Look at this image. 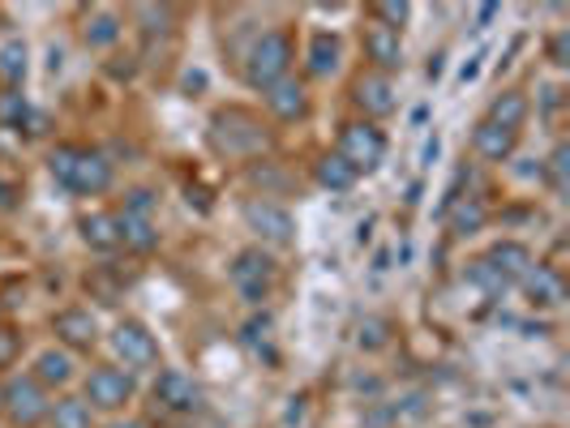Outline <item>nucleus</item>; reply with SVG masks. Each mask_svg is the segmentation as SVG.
Returning a JSON list of instances; mask_svg holds the SVG:
<instances>
[{"mask_svg": "<svg viewBox=\"0 0 570 428\" xmlns=\"http://www.w3.org/2000/svg\"><path fill=\"white\" fill-rule=\"evenodd\" d=\"M472 279L485 287L489 296H502V291L511 287L507 279H502V275H493V270H489V261H476V266H472Z\"/></svg>", "mask_w": 570, "mask_h": 428, "instance_id": "37", "label": "nucleus"}, {"mask_svg": "<svg viewBox=\"0 0 570 428\" xmlns=\"http://www.w3.org/2000/svg\"><path fill=\"white\" fill-rule=\"evenodd\" d=\"M489 125H502V129H511L519 133V125L528 120V94L523 90H502L493 103H489Z\"/></svg>", "mask_w": 570, "mask_h": 428, "instance_id": "22", "label": "nucleus"}, {"mask_svg": "<svg viewBox=\"0 0 570 428\" xmlns=\"http://www.w3.org/2000/svg\"><path fill=\"white\" fill-rule=\"evenodd\" d=\"M544 52H549V60H553L558 69H567L570 64V30H558V34L549 39V48H544Z\"/></svg>", "mask_w": 570, "mask_h": 428, "instance_id": "38", "label": "nucleus"}, {"mask_svg": "<svg viewBox=\"0 0 570 428\" xmlns=\"http://www.w3.org/2000/svg\"><path fill=\"white\" fill-rule=\"evenodd\" d=\"M485 261H489V270H493V275H502L507 283H519V279L537 266V261H532V249H528V245H519V240H498V245L489 249Z\"/></svg>", "mask_w": 570, "mask_h": 428, "instance_id": "14", "label": "nucleus"}, {"mask_svg": "<svg viewBox=\"0 0 570 428\" xmlns=\"http://www.w3.org/2000/svg\"><path fill=\"white\" fill-rule=\"evenodd\" d=\"M43 390H52V386H69L73 381V356L65 351V347H48V351H39V360H35V372H30Z\"/></svg>", "mask_w": 570, "mask_h": 428, "instance_id": "20", "label": "nucleus"}, {"mask_svg": "<svg viewBox=\"0 0 570 428\" xmlns=\"http://www.w3.org/2000/svg\"><path fill=\"white\" fill-rule=\"evenodd\" d=\"M18 206V189L9 180H0V210H13Z\"/></svg>", "mask_w": 570, "mask_h": 428, "instance_id": "40", "label": "nucleus"}, {"mask_svg": "<svg viewBox=\"0 0 570 428\" xmlns=\"http://www.w3.org/2000/svg\"><path fill=\"white\" fill-rule=\"evenodd\" d=\"M134 18L142 22L146 34H155V30H159V34H168V30H171V9H168V4H138V9H134Z\"/></svg>", "mask_w": 570, "mask_h": 428, "instance_id": "31", "label": "nucleus"}, {"mask_svg": "<svg viewBox=\"0 0 570 428\" xmlns=\"http://www.w3.org/2000/svg\"><path fill=\"white\" fill-rule=\"evenodd\" d=\"M134 399V372L116 369V365H99L86 377V402L90 411H120Z\"/></svg>", "mask_w": 570, "mask_h": 428, "instance_id": "6", "label": "nucleus"}, {"mask_svg": "<svg viewBox=\"0 0 570 428\" xmlns=\"http://www.w3.org/2000/svg\"><path fill=\"white\" fill-rule=\"evenodd\" d=\"M305 69H309L314 78H331V73L340 69V34L317 30L314 39H309V52H305Z\"/></svg>", "mask_w": 570, "mask_h": 428, "instance_id": "21", "label": "nucleus"}, {"mask_svg": "<svg viewBox=\"0 0 570 428\" xmlns=\"http://www.w3.org/2000/svg\"><path fill=\"white\" fill-rule=\"evenodd\" d=\"M116 231H120V245L129 253H155L159 249V228L155 219H142V215H116Z\"/></svg>", "mask_w": 570, "mask_h": 428, "instance_id": "19", "label": "nucleus"}, {"mask_svg": "<svg viewBox=\"0 0 570 428\" xmlns=\"http://www.w3.org/2000/svg\"><path fill=\"white\" fill-rule=\"evenodd\" d=\"M266 335H271V317H254V321L245 326V342H249V347L266 342Z\"/></svg>", "mask_w": 570, "mask_h": 428, "instance_id": "39", "label": "nucleus"}, {"mask_svg": "<svg viewBox=\"0 0 570 428\" xmlns=\"http://www.w3.org/2000/svg\"><path fill=\"white\" fill-rule=\"evenodd\" d=\"M48 420H52V428H90L95 425V411H90L86 399H60L52 402Z\"/></svg>", "mask_w": 570, "mask_h": 428, "instance_id": "26", "label": "nucleus"}, {"mask_svg": "<svg viewBox=\"0 0 570 428\" xmlns=\"http://www.w3.org/2000/svg\"><path fill=\"white\" fill-rule=\"evenodd\" d=\"M262 94H266V108L279 116V120H301V116L309 112V94H305V82H296L292 73H287L284 82L266 86Z\"/></svg>", "mask_w": 570, "mask_h": 428, "instance_id": "15", "label": "nucleus"}, {"mask_svg": "<svg viewBox=\"0 0 570 428\" xmlns=\"http://www.w3.org/2000/svg\"><path fill=\"white\" fill-rule=\"evenodd\" d=\"M340 155L347 168L356 171H377L382 168V159H386V138H382V129L370 125V120H352V125H343L340 133Z\"/></svg>", "mask_w": 570, "mask_h": 428, "instance_id": "4", "label": "nucleus"}, {"mask_svg": "<svg viewBox=\"0 0 570 428\" xmlns=\"http://www.w3.org/2000/svg\"><path fill=\"white\" fill-rule=\"evenodd\" d=\"M0 78L9 82V90H18V82L27 78V43L22 39H9L0 48Z\"/></svg>", "mask_w": 570, "mask_h": 428, "instance_id": "28", "label": "nucleus"}, {"mask_svg": "<svg viewBox=\"0 0 570 428\" xmlns=\"http://www.w3.org/2000/svg\"><path fill=\"white\" fill-rule=\"evenodd\" d=\"M287 69H292V39L284 30H266L257 34V43L245 57V82L254 90H266V86L284 82Z\"/></svg>", "mask_w": 570, "mask_h": 428, "instance_id": "1", "label": "nucleus"}, {"mask_svg": "<svg viewBox=\"0 0 570 428\" xmlns=\"http://www.w3.org/2000/svg\"><path fill=\"white\" fill-rule=\"evenodd\" d=\"M519 287H523V291H528V300H532V305H541V309H558V305L567 300L562 275H558V270H549V266H532V270L519 279Z\"/></svg>", "mask_w": 570, "mask_h": 428, "instance_id": "16", "label": "nucleus"}, {"mask_svg": "<svg viewBox=\"0 0 570 428\" xmlns=\"http://www.w3.org/2000/svg\"><path fill=\"white\" fill-rule=\"evenodd\" d=\"M73 159H78V146L60 142L52 155H48V171H52V180H57L60 189H65V180H69V171H73Z\"/></svg>", "mask_w": 570, "mask_h": 428, "instance_id": "32", "label": "nucleus"}, {"mask_svg": "<svg viewBox=\"0 0 570 428\" xmlns=\"http://www.w3.org/2000/svg\"><path fill=\"white\" fill-rule=\"evenodd\" d=\"M155 399L164 402L168 411H198L202 407V390L189 372L180 369H164L159 381H155Z\"/></svg>", "mask_w": 570, "mask_h": 428, "instance_id": "11", "label": "nucleus"}, {"mask_svg": "<svg viewBox=\"0 0 570 428\" xmlns=\"http://www.w3.org/2000/svg\"><path fill=\"white\" fill-rule=\"evenodd\" d=\"M0 416H4V386H0Z\"/></svg>", "mask_w": 570, "mask_h": 428, "instance_id": "43", "label": "nucleus"}, {"mask_svg": "<svg viewBox=\"0 0 570 428\" xmlns=\"http://www.w3.org/2000/svg\"><path fill=\"white\" fill-rule=\"evenodd\" d=\"M245 223H249V231H257L266 245H292V240H296V219L287 215L279 201H266V198L245 201Z\"/></svg>", "mask_w": 570, "mask_h": 428, "instance_id": "9", "label": "nucleus"}, {"mask_svg": "<svg viewBox=\"0 0 570 428\" xmlns=\"http://www.w3.org/2000/svg\"><path fill=\"white\" fill-rule=\"evenodd\" d=\"M155 210H159V198H155L150 189H129V193H125V215H142V219H155Z\"/></svg>", "mask_w": 570, "mask_h": 428, "instance_id": "33", "label": "nucleus"}, {"mask_svg": "<svg viewBox=\"0 0 570 428\" xmlns=\"http://www.w3.org/2000/svg\"><path fill=\"white\" fill-rule=\"evenodd\" d=\"M498 13H502V9H498V4H481V13H476V18H481V27H485V22H493V18H498Z\"/></svg>", "mask_w": 570, "mask_h": 428, "instance_id": "41", "label": "nucleus"}, {"mask_svg": "<svg viewBox=\"0 0 570 428\" xmlns=\"http://www.w3.org/2000/svg\"><path fill=\"white\" fill-rule=\"evenodd\" d=\"M116 180V168L108 155H99V150H86L78 146V159H73V171H69V180H65V189L69 193H78V198H99V193H108Z\"/></svg>", "mask_w": 570, "mask_h": 428, "instance_id": "7", "label": "nucleus"}, {"mask_svg": "<svg viewBox=\"0 0 570 428\" xmlns=\"http://www.w3.org/2000/svg\"><path fill=\"white\" fill-rule=\"evenodd\" d=\"M78 231H82V245L95 249V253H116L120 249V231H116V215L108 210H90L78 219Z\"/></svg>", "mask_w": 570, "mask_h": 428, "instance_id": "17", "label": "nucleus"}, {"mask_svg": "<svg viewBox=\"0 0 570 428\" xmlns=\"http://www.w3.org/2000/svg\"><path fill=\"white\" fill-rule=\"evenodd\" d=\"M314 180L326 189V193H347V189H352L361 176L347 168L340 155H322V159L314 163Z\"/></svg>", "mask_w": 570, "mask_h": 428, "instance_id": "23", "label": "nucleus"}, {"mask_svg": "<svg viewBox=\"0 0 570 428\" xmlns=\"http://www.w3.org/2000/svg\"><path fill=\"white\" fill-rule=\"evenodd\" d=\"M112 428H146V425H138V420H125V425H112Z\"/></svg>", "mask_w": 570, "mask_h": 428, "instance_id": "42", "label": "nucleus"}, {"mask_svg": "<svg viewBox=\"0 0 570 428\" xmlns=\"http://www.w3.org/2000/svg\"><path fill=\"white\" fill-rule=\"evenodd\" d=\"M271 283H275V261L262 249H240V253L232 257V287L249 305H262L271 296Z\"/></svg>", "mask_w": 570, "mask_h": 428, "instance_id": "5", "label": "nucleus"}, {"mask_svg": "<svg viewBox=\"0 0 570 428\" xmlns=\"http://www.w3.org/2000/svg\"><path fill=\"white\" fill-rule=\"evenodd\" d=\"M472 146H476V155H481L485 163H507V159L514 155V146H519V133L502 129V125L481 120V125H476V133H472Z\"/></svg>", "mask_w": 570, "mask_h": 428, "instance_id": "18", "label": "nucleus"}, {"mask_svg": "<svg viewBox=\"0 0 570 428\" xmlns=\"http://www.w3.org/2000/svg\"><path fill=\"white\" fill-rule=\"evenodd\" d=\"M407 18H412V4H407V0H377V4H373V22H377V27L400 30Z\"/></svg>", "mask_w": 570, "mask_h": 428, "instance_id": "30", "label": "nucleus"}, {"mask_svg": "<svg viewBox=\"0 0 570 428\" xmlns=\"http://www.w3.org/2000/svg\"><path fill=\"white\" fill-rule=\"evenodd\" d=\"M112 351L125 360V369H155L159 365V339L142 321H120L112 330Z\"/></svg>", "mask_w": 570, "mask_h": 428, "instance_id": "8", "label": "nucleus"}, {"mask_svg": "<svg viewBox=\"0 0 570 428\" xmlns=\"http://www.w3.org/2000/svg\"><path fill=\"white\" fill-rule=\"evenodd\" d=\"M365 57L373 60V69H377L382 78H386V73H395V69H403V39H400V30L370 22V27H365Z\"/></svg>", "mask_w": 570, "mask_h": 428, "instance_id": "13", "label": "nucleus"}, {"mask_svg": "<svg viewBox=\"0 0 570 428\" xmlns=\"http://www.w3.org/2000/svg\"><path fill=\"white\" fill-rule=\"evenodd\" d=\"M266 129L257 125L249 112H219L210 120V146L219 150V155H228V159H249L257 150H266Z\"/></svg>", "mask_w": 570, "mask_h": 428, "instance_id": "2", "label": "nucleus"}, {"mask_svg": "<svg viewBox=\"0 0 570 428\" xmlns=\"http://www.w3.org/2000/svg\"><path fill=\"white\" fill-rule=\"evenodd\" d=\"M86 291H90V296H99V305H116V300H120V287L108 283V275H104V270L86 279Z\"/></svg>", "mask_w": 570, "mask_h": 428, "instance_id": "36", "label": "nucleus"}, {"mask_svg": "<svg viewBox=\"0 0 570 428\" xmlns=\"http://www.w3.org/2000/svg\"><path fill=\"white\" fill-rule=\"evenodd\" d=\"M30 103L22 90H0V129H13V133H22L30 125Z\"/></svg>", "mask_w": 570, "mask_h": 428, "instance_id": "27", "label": "nucleus"}, {"mask_svg": "<svg viewBox=\"0 0 570 428\" xmlns=\"http://www.w3.org/2000/svg\"><path fill=\"white\" fill-rule=\"evenodd\" d=\"M82 39H86V48H112L116 39H120V18H116L112 9L90 13L82 27Z\"/></svg>", "mask_w": 570, "mask_h": 428, "instance_id": "25", "label": "nucleus"}, {"mask_svg": "<svg viewBox=\"0 0 570 428\" xmlns=\"http://www.w3.org/2000/svg\"><path fill=\"white\" fill-rule=\"evenodd\" d=\"M489 223V210L481 198H459L455 210H451V231H455L459 240H468V236H476V231H485Z\"/></svg>", "mask_w": 570, "mask_h": 428, "instance_id": "24", "label": "nucleus"}, {"mask_svg": "<svg viewBox=\"0 0 570 428\" xmlns=\"http://www.w3.org/2000/svg\"><path fill=\"white\" fill-rule=\"evenodd\" d=\"M352 103L365 116H391L400 99H395L391 78H382V73H361V78L352 82Z\"/></svg>", "mask_w": 570, "mask_h": 428, "instance_id": "12", "label": "nucleus"}, {"mask_svg": "<svg viewBox=\"0 0 570 428\" xmlns=\"http://www.w3.org/2000/svg\"><path fill=\"white\" fill-rule=\"evenodd\" d=\"M356 342H361L365 351H382V347L391 342V321H382V317H365V321L356 326Z\"/></svg>", "mask_w": 570, "mask_h": 428, "instance_id": "29", "label": "nucleus"}, {"mask_svg": "<svg viewBox=\"0 0 570 428\" xmlns=\"http://www.w3.org/2000/svg\"><path fill=\"white\" fill-rule=\"evenodd\" d=\"M22 356V335L13 326H0V369H13Z\"/></svg>", "mask_w": 570, "mask_h": 428, "instance_id": "35", "label": "nucleus"}, {"mask_svg": "<svg viewBox=\"0 0 570 428\" xmlns=\"http://www.w3.org/2000/svg\"><path fill=\"white\" fill-rule=\"evenodd\" d=\"M48 411H52V399L30 372H18L4 381V416L13 428H39L48 420Z\"/></svg>", "mask_w": 570, "mask_h": 428, "instance_id": "3", "label": "nucleus"}, {"mask_svg": "<svg viewBox=\"0 0 570 428\" xmlns=\"http://www.w3.org/2000/svg\"><path fill=\"white\" fill-rule=\"evenodd\" d=\"M567 168H570V146L558 142L553 146V155H549V180H553L558 193H567Z\"/></svg>", "mask_w": 570, "mask_h": 428, "instance_id": "34", "label": "nucleus"}, {"mask_svg": "<svg viewBox=\"0 0 570 428\" xmlns=\"http://www.w3.org/2000/svg\"><path fill=\"white\" fill-rule=\"evenodd\" d=\"M52 330H57V339L65 342V351H90L95 342H99V321L90 309H60L52 317Z\"/></svg>", "mask_w": 570, "mask_h": 428, "instance_id": "10", "label": "nucleus"}]
</instances>
